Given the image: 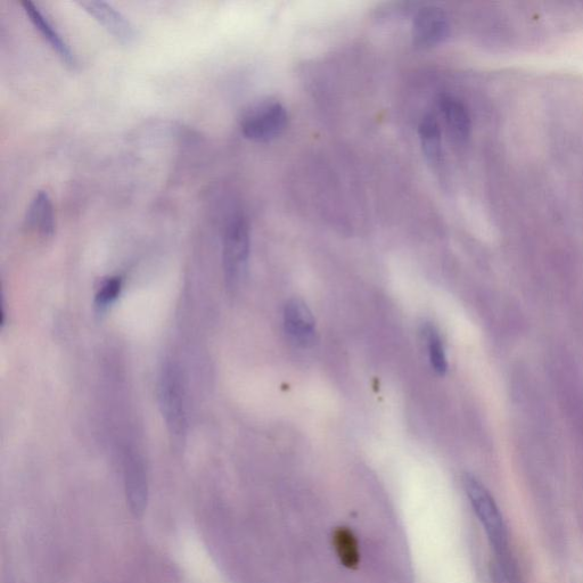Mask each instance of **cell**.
Masks as SVG:
<instances>
[{"label": "cell", "instance_id": "cell-13", "mask_svg": "<svg viewBox=\"0 0 583 583\" xmlns=\"http://www.w3.org/2000/svg\"><path fill=\"white\" fill-rule=\"evenodd\" d=\"M426 347L434 372L443 376L447 373L448 364L445 348L440 335L433 326H426L423 331Z\"/></svg>", "mask_w": 583, "mask_h": 583}, {"label": "cell", "instance_id": "cell-12", "mask_svg": "<svg viewBox=\"0 0 583 583\" xmlns=\"http://www.w3.org/2000/svg\"><path fill=\"white\" fill-rule=\"evenodd\" d=\"M423 152L432 164L438 166L441 161V130L437 118L426 116L418 127Z\"/></svg>", "mask_w": 583, "mask_h": 583}, {"label": "cell", "instance_id": "cell-5", "mask_svg": "<svg viewBox=\"0 0 583 583\" xmlns=\"http://www.w3.org/2000/svg\"><path fill=\"white\" fill-rule=\"evenodd\" d=\"M79 5L120 43L130 45L137 39V30L133 23L117 8L105 2H80Z\"/></svg>", "mask_w": 583, "mask_h": 583}, {"label": "cell", "instance_id": "cell-10", "mask_svg": "<svg viewBox=\"0 0 583 583\" xmlns=\"http://www.w3.org/2000/svg\"><path fill=\"white\" fill-rule=\"evenodd\" d=\"M26 224L30 231L44 238H51L55 233V215L51 196L45 191H38L31 200L27 211Z\"/></svg>", "mask_w": 583, "mask_h": 583}, {"label": "cell", "instance_id": "cell-7", "mask_svg": "<svg viewBox=\"0 0 583 583\" xmlns=\"http://www.w3.org/2000/svg\"><path fill=\"white\" fill-rule=\"evenodd\" d=\"M21 6L23 7L24 13L28 16L29 21L32 23V26L47 41L48 45L52 47L61 61L65 65H68V67L75 69L77 67L76 55L72 52L71 47L64 40L60 32L54 27L53 22L47 18V15L35 3L26 0V2L21 3Z\"/></svg>", "mask_w": 583, "mask_h": 583}, {"label": "cell", "instance_id": "cell-11", "mask_svg": "<svg viewBox=\"0 0 583 583\" xmlns=\"http://www.w3.org/2000/svg\"><path fill=\"white\" fill-rule=\"evenodd\" d=\"M439 106L451 137L459 143L465 142L470 137L472 122L464 103L445 95L441 97Z\"/></svg>", "mask_w": 583, "mask_h": 583}, {"label": "cell", "instance_id": "cell-8", "mask_svg": "<svg viewBox=\"0 0 583 583\" xmlns=\"http://www.w3.org/2000/svg\"><path fill=\"white\" fill-rule=\"evenodd\" d=\"M284 325L286 333L295 344L309 347L315 340L316 322L307 303L300 299L287 302L284 310Z\"/></svg>", "mask_w": 583, "mask_h": 583}, {"label": "cell", "instance_id": "cell-3", "mask_svg": "<svg viewBox=\"0 0 583 583\" xmlns=\"http://www.w3.org/2000/svg\"><path fill=\"white\" fill-rule=\"evenodd\" d=\"M251 248L250 226L244 216H236L228 224L224 237V270L227 285L236 287L248 267Z\"/></svg>", "mask_w": 583, "mask_h": 583}, {"label": "cell", "instance_id": "cell-14", "mask_svg": "<svg viewBox=\"0 0 583 583\" xmlns=\"http://www.w3.org/2000/svg\"><path fill=\"white\" fill-rule=\"evenodd\" d=\"M122 285V278L118 276L108 278L102 284L95 297V308L100 314L108 310L118 300Z\"/></svg>", "mask_w": 583, "mask_h": 583}, {"label": "cell", "instance_id": "cell-15", "mask_svg": "<svg viewBox=\"0 0 583 583\" xmlns=\"http://www.w3.org/2000/svg\"><path fill=\"white\" fill-rule=\"evenodd\" d=\"M335 548L344 564L357 565L359 558L357 541L349 530L341 529L335 533Z\"/></svg>", "mask_w": 583, "mask_h": 583}, {"label": "cell", "instance_id": "cell-1", "mask_svg": "<svg viewBox=\"0 0 583 583\" xmlns=\"http://www.w3.org/2000/svg\"><path fill=\"white\" fill-rule=\"evenodd\" d=\"M465 489L494 549L498 572L505 583H522L519 564L513 554L509 533L502 512L489 491L473 476H466Z\"/></svg>", "mask_w": 583, "mask_h": 583}, {"label": "cell", "instance_id": "cell-9", "mask_svg": "<svg viewBox=\"0 0 583 583\" xmlns=\"http://www.w3.org/2000/svg\"><path fill=\"white\" fill-rule=\"evenodd\" d=\"M125 482L131 511L137 515L143 514L149 488L143 461L133 451L127 453L125 458Z\"/></svg>", "mask_w": 583, "mask_h": 583}, {"label": "cell", "instance_id": "cell-2", "mask_svg": "<svg viewBox=\"0 0 583 583\" xmlns=\"http://www.w3.org/2000/svg\"><path fill=\"white\" fill-rule=\"evenodd\" d=\"M158 398L161 413L172 439L182 443L187 431V416L185 394L178 368L174 364H166L158 385Z\"/></svg>", "mask_w": 583, "mask_h": 583}, {"label": "cell", "instance_id": "cell-6", "mask_svg": "<svg viewBox=\"0 0 583 583\" xmlns=\"http://www.w3.org/2000/svg\"><path fill=\"white\" fill-rule=\"evenodd\" d=\"M448 35V18L440 8L428 6L416 14L413 23V38L416 46L422 48L437 46Z\"/></svg>", "mask_w": 583, "mask_h": 583}, {"label": "cell", "instance_id": "cell-4", "mask_svg": "<svg viewBox=\"0 0 583 583\" xmlns=\"http://www.w3.org/2000/svg\"><path fill=\"white\" fill-rule=\"evenodd\" d=\"M287 125V113L281 103L265 101L246 110L241 120L243 135L253 142L272 141L283 133Z\"/></svg>", "mask_w": 583, "mask_h": 583}]
</instances>
